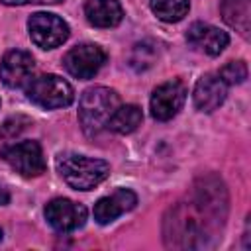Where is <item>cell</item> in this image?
Returning <instances> with one entry per match:
<instances>
[{
	"mask_svg": "<svg viewBox=\"0 0 251 251\" xmlns=\"http://www.w3.org/2000/svg\"><path fill=\"white\" fill-rule=\"evenodd\" d=\"M227 194L216 176L202 178L186 202L169 210L163 224L165 243L171 247H206L224 226Z\"/></svg>",
	"mask_w": 251,
	"mask_h": 251,
	"instance_id": "obj_1",
	"label": "cell"
},
{
	"mask_svg": "<svg viewBox=\"0 0 251 251\" xmlns=\"http://www.w3.org/2000/svg\"><path fill=\"white\" fill-rule=\"evenodd\" d=\"M55 167L61 178L75 190H92L110 175V165L106 161L78 153L57 155Z\"/></svg>",
	"mask_w": 251,
	"mask_h": 251,
	"instance_id": "obj_2",
	"label": "cell"
},
{
	"mask_svg": "<svg viewBox=\"0 0 251 251\" xmlns=\"http://www.w3.org/2000/svg\"><path fill=\"white\" fill-rule=\"evenodd\" d=\"M118 106L120 96L108 86H92L84 90L78 102V122L82 131L90 137L98 135L104 127H108V122Z\"/></svg>",
	"mask_w": 251,
	"mask_h": 251,
	"instance_id": "obj_3",
	"label": "cell"
},
{
	"mask_svg": "<svg viewBox=\"0 0 251 251\" xmlns=\"http://www.w3.org/2000/svg\"><path fill=\"white\" fill-rule=\"evenodd\" d=\"M25 94L27 98L45 110H57V108H67L75 100V90L73 86L61 78L59 75H39L33 76L25 84Z\"/></svg>",
	"mask_w": 251,
	"mask_h": 251,
	"instance_id": "obj_4",
	"label": "cell"
},
{
	"mask_svg": "<svg viewBox=\"0 0 251 251\" xmlns=\"http://www.w3.org/2000/svg\"><path fill=\"white\" fill-rule=\"evenodd\" d=\"M27 31L31 41L39 49H55L69 37V24L51 12H35L27 20Z\"/></svg>",
	"mask_w": 251,
	"mask_h": 251,
	"instance_id": "obj_5",
	"label": "cell"
},
{
	"mask_svg": "<svg viewBox=\"0 0 251 251\" xmlns=\"http://www.w3.org/2000/svg\"><path fill=\"white\" fill-rule=\"evenodd\" d=\"M2 159L22 176H39L45 173V157L43 149L37 141L25 139L14 145H8L2 149Z\"/></svg>",
	"mask_w": 251,
	"mask_h": 251,
	"instance_id": "obj_6",
	"label": "cell"
},
{
	"mask_svg": "<svg viewBox=\"0 0 251 251\" xmlns=\"http://www.w3.org/2000/svg\"><path fill=\"white\" fill-rule=\"evenodd\" d=\"M106 63V51L96 43H80L67 51L63 57V65L75 78L88 80L92 78L102 65Z\"/></svg>",
	"mask_w": 251,
	"mask_h": 251,
	"instance_id": "obj_7",
	"label": "cell"
},
{
	"mask_svg": "<svg viewBox=\"0 0 251 251\" xmlns=\"http://www.w3.org/2000/svg\"><path fill=\"white\" fill-rule=\"evenodd\" d=\"M184 100H186V86L178 78L167 80L159 84L151 94V102H149L151 116L159 122H169L180 112Z\"/></svg>",
	"mask_w": 251,
	"mask_h": 251,
	"instance_id": "obj_8",
	"label": "cell"
},
{
	"mask_svg": "<svg viewBox=\"0 0 251 251\" xmlns=\"http://www.w3.org/2000/svg\"><path fill=\"white\" fill-rule=\"evenodd\" d=\"M45 220L57 231H75L86 222V208L69 198H53L45 206Z\"/></svg>",
	"mask_w": 251,
	"mask_h": 251,
	"instance_id": "obj_9",
	"label": "cell"
},
{
	"mask_svg": "<svg viewBox=\"0 0 251 251\" xmlns=\"http://www.w3.org/2000/svg\"><path fill=\"white\" fill-rule=\"evenodd\" d=\"M35 61L24 49H12L2 57L0 78L8 88H22L33 78Z\"/></svg>",
	"mask_w": 251,
	"mask_h": 251,
	"instance_id": "obj_10",
	"label": "cell"
},
{
	"mask_svg": "<svg viewBox=\"0 0 251 251\" xmlns=\"http://www.w3.org/2000/svg\"><path fill=\"white\" fill-rule=\"evenodd\" d=\"M226 96H227V84L220 78V75H214V73L202 75L196 80V86L192 92L196 110L206 112V114L218 110L224 104Z\"/></svg>",
	"mask_w": 251,
	"mask_h": 251,
	"instance_id": "obj_11",
	"label": "cell"
},
{
	"mask_svg": "<svg viewBox=\"0 0 251 251\" xmlns=\"http://www.w3.org/2000/svg\"><path fill=\"white\" fill-rule=\"evenodd\" d=\"M137 204V196L133 190L129 188H116L112 194L108 196H102L96 204H94V220L100 224V226H106V224H112L114 220H118L122 214L133 210Z\"/></svg>",
	"mask_w": 251,
	"mask_h": 251,
	"instance_id": "obj_12",
	"label": "cell"
},
{
	"mask_svg": "<svg viewBox=\"0 0 251 251\" xmlns=\"http://www.w3.org/2000/svg\"><path fill=\"white\" fill-rule=\"evenodd\" d=\"M186 41L194 49H198L210 57H216L227 47L229 35L216 25H210L204 22H194L186 31Z\"/></svg>",
	"mask_w": 251,
	"mask_h": 251,
	"instance_id": "obj_13",
	"label": "cell"
},
{
	"mask_svg": "<svg viewBox=\"0 0 251 251\" xmlns=\"http://www.w3.org/2000/svg\"><path fill=\"white\" fill-rule=\"evenodd\" d=\"M84 16L94 27H116L124 18V8L118 0H86Z\"/></svg>",
	"mask_w": 251,
	"mask_h": 251,
	"instance_id": "obj_14",
	"label": "cell"
},
{
	"mask_svg": "<svg viewBox=\"0 0 251 251\" xmlns=\"http://www.w3.org/2000/svg\"><path fill=\"white\" fill-rule=\"evenodd\" d=\"M220 14L224 22L239 31L243 37L249 35V24H251V0H222L220 2Z\"/></svg>",
	"mask_w": 251,
	"mask_h": 251,
	"instance_id": "obj_15",
	"label": "cell"
},
{
	"mask_svg": "<svg viewBox=\"0 0 251 251\" xmlns=\"http://www.w3.org/2000/svg\"><path fill=\"white\" fill-rule=\"evenodd\" d=\"M143 122V114H141V108L135 106V104H124V106H118L116 112L112 114L110 122H108V127L116 133H131L135 131Z\"/></svg>",
	"mask_w": 251,
	"mask_h": 251,
	"instance_id": "obj_16",
	"label": "cell"
},
{
	"mask_svg": "<svg viewBox=\"0 0 251 251\" xmlns=\"http://www.w3.org/2000/svg\"><path fill=\"white\" fill-rule=\"evenodd\" d=\"M151 12L167 24H175L180 22L188 10H190V2L188 0H149Z\"/></svg>",
	"mask_w": 251,
	"mask_h": 251,
	"instance_id": "obj_17",
	"label": "cell"
},
{
	"mask_svg": "<svg viewBox=\"0 0 251 251\" xmlns=\"http://www.w3.org/2000/svg\"><path fill=\"white\" fill-rule=\"evenodd\" d=\"M157 55H159V49H157V43L153 41H139L133 45L131 53H129V67L133 71H147L149 67L155 65L157 61Z\"/></svg>",
	"mask_w": 251,
	"mask_h": 251,
	"instance_id": "obj_18",
	"label": "cell"
},
{
	"mask_svg": "<svg viewBox=\"0 0 251 251\" xmlns=\"http://www.w3.org/2000/svg\"><path fill=\"white\" fill-rule=\"evenodd\" d=\"M220 78L229 86V84H241L247 78V65L245 61H229L220 69Z\"/></svg>",
	"mask_w": 251,
	"mask_h": 251,
	"instance_id": "obj_19",
	"label": "cell"
},
{
	"mask_svg": "<svg viewBox=\"0 0 251 251\" xmlns=\"http://www.w3.org/2000/svg\"><path fill=\"white\" fill-rule=\"evenodd\" d=\"M27 126H31V120L18 114V116H12L8 118L2 126H0V137L2 139H14L16 135H20L22 131L27 129Z\"/></svg>",
	"mask_w": 251,
	"mask_h": 251,
	"instance_id": "obj_20",
	"label": "cell"
},
{
	"mask_svg": "<svg viewBox=\"0 0 251 251\" xmlns=\"http://www.w3.org/2000/svg\"><path fill=\"white\" fill-rule=\"evenodd\" d=\"M0 2L6 4V6H25V4H43V2L53 4V2H59V0H0Z\"/></svg>",
	"mask_w": 251,
	"mask_h": 251,
	"instance_id": "obj_21",
	"label": "cell"
},
{
	"mask_svg": "<svg viewBox=\"0 0 251 251\" xmlns=\"http://www.w3.org/2000/svg\"><path fill=\"white\" fill-rule=\"evenodd\" d=\"M8 198H10V196H8L6 188H2V186H0V204H8Z\"/></svg>",
	"mask_w": 251,
	"mask_h": 251,
	"instance_id": "obj_22",
	"label": "cell"
},
{
	"mask_svg": "<svg viewBox=\"0 0 251 251\" xmlns=\"http://www.w3.org/2000/svg\"><path fill=\"white\" fill-rule=\"evenodd\" d=\"M0 239H2V229H0Z\"/></svg>",
	"mask_w": 251,
	"mask_h": 251,
	"instance_id": "obj_23",
	"label": "cell"
}]
</instances>
